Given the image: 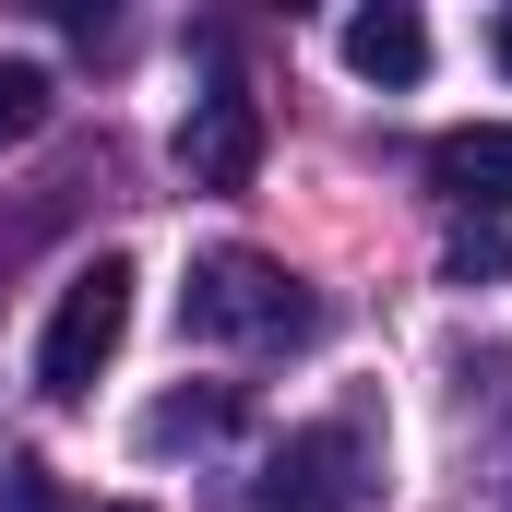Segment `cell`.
<instances>
[{
  "instance_id": "cell-7",
  "label": "cell",
  "mask_w": 512,
  "mask_h": 512,
  "mask_svg": "<svg viewBox=\"0 0 512 512\" xmlns=\"http://www.w3.org/2000/svg\"><path fill=\"white\" fill-rule=\"evenodd\" d=\"M227 429H239V393H227V382H203V393H167V405L143 417V453H179V441L203 453V441H227Z\"/></svg>"
},
{
  "instance_id": "cell-4",
  "label": "cell",
  "mask_w": 512,
  "mask_h": 512,
  "mask_svg": "<svg viewBox=\"0 0 512 512\" xmlns=\"http://www.w3.org/2000/svg\"><path fill=\"white\" fill-rule=\"evenodd\" d=\"M179 167H191V191H251V167H262V108L239 96V84L191 96V120H179Z\"/></svg>"
},
{
  "instance_id": "cell-6",
  "label": "cell",
  "mask_w": 512,
  "mask_h": 512,
  "mask_svg": "<svg viewBox=\"0 0 512 512\" xmlns=\"http://www.w3.org/2000/svg\"><path fill=\"white\" fill-rule=\"evenodd\" d=\"M346 72H358V84H417V72H429V24H417L405 0L346 12Z\"/></svg>"
},
{
  "instance_id": "cell-10",
  "label": "cell",
  "mask_w": 512,
  "mask_h": 512,
  "mask_svg": "<svg viewBox=\"0 0 512 512\" xmlns=\"http://www.w3.org/2000/svg\"><path fill=\"white\" fill-rule=\"evenodd\" d=\"M489 48H501V72H512V12H501V24H489Z\"/></svg>"
},
{
  "instance_id": "cell-9",
  "label": "cell",
  "mask_w": 512,
  "mask_h": 512,
  "mask_svg": "<svg viewBox=\"0 0 512 512\" xmlns=\"http://www.w3.org/2000/svg\"><path fill=\"white\" fill-rule=\"evenodd\" d=\"M453 286H477V274H512V239H453V262H441Z\"/></svg>"
},
{
  "instance_id": "cell-8",
  "label": "cell",
  "mask_w": 512,
  "mask_h": 512,
  "mask_svg": "<svg viewBox=\"0 0 512 512\" xmlns=\"http://www.w3.org/2000/svg\"><path fill=\"white\" fill-rule=\"evenodd\" d=\"M36 120H48V72L36 60H0V143H24Z\"/></svg>"
},
{
  "instance_id": "cell-3",
  "label": "cell",
  "mask_w": 512,
  "mask_h": 512,
  "mask_svg": "<svg viewBox=\"0 0 512 512\" xmlns=\"http://www.w3.org/2000/svg\"><path fill=\"white\" fill-rule=\"evenodd\" d=\"M370 489H382V453H370V429H346V417L286 429V441L262 453V477H251L262 512H358Z\"/></svg>"
},
{
  "instance_id": "cell-2",
  "label": "cell",
  "mask_w": 512,
  "mask_h": 512,
  "mask_svg": "<svg viewBox=\"0 0 512 512\" xmlns=\"http://www.w3.org/2000/svg\"><path fill=\"white\" fill-rule=\"evenodd\" d=\"M120 334H131V262L120 251H96L72 286H60V310H48V334H36V393H96V370L120 358Z\"/></svg>"
},
{
  "instance_id": "cell-5",
  "label": "cell",
  "mask_w": 512,
  "mask_h": 512,
  "mask_svg": "<svg viewBox=\"0 0 512 512\" xmlns=\"http://www.w3.org/2000/svg\"><path fill=\"white\" fill-rule=\"evenodd\" d=\"M429 179L465 203V215H512V120H465L429 143Z\"/></svg>"
},
{
  "instance_id": "cell-11",
  "label": "cell",
  "mask_w": 512,
  "mask_h": 512,
  "mask_svg": "<svg viewBox=\"0 0 512 512\" xmlns=\"http://www.w3.org/2000/svg\"><path fill=\"white\" fill-rule=\"evenodd\" d=\"M108 512H143V501H108Z\"/></svg>"
},
{
  "instance_id": "cell-1",
  "label": "cell",
  "mask_w": 512,
  "mask_h": 512,
  "mask_svg": "<svg viewBox=\"0 0 512 512\" xmlns=\"http://www.w3.org/2000/svg\"><path fill=\"white\" fill-rule=\"evenodd\" d=\"M179 334H203V346H310V334H322V298H310L274 251H239V239H227V251L191 262Z\"/></svg>"
}]
</instances>
